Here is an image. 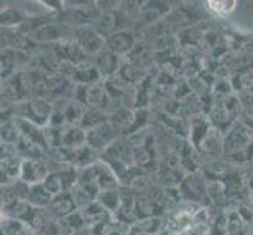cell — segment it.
Listing matches in <instances>:
<instances>
[{
    "label": "cell",
    "instance_id": "obj_2",
    "mask_svg": "<svg viewBox=\"0 0 253 235\" xmlns=\"http://www.w3.org/2000/svg\"><path fill=\"white\" fill-rule=\"evenodd\" d=\"M73 39L86 55L99 54V52L104 49V44H106V39H104L101 34L91 27V25L74 29Z\"/></svg>",
    "mask_w": 253,
    "mask_h": 235
},
{
    "label": "cell",
    "instance_id": "obj_7",
    "mask_svg": "<svg viewBox=\"0 0 253 235\" xmlns=\"http://www.w3.org/2000/svg\"><path fill=\"white\" fill-rule=\"evenodd\" d=\"M169 10V5H167V0H148L145 8L142 10V14L146 16V21L151 22L154 19L161 17L164 13H167Z\"/></svg>",
    "mask_w": 253,
    "mask_h": 235
},
{
    "label": "cell",
    "instance_id": "obj_3",
    "mask_svg": "<svg viewBox=\"0 0 253 235\" xmlns=\"http://www.w3.org/2000/svg\"><path fill=\"white\" fill-rule=\"evenodd\" d=\"M21 179L25 184H38L40 180L46 177V167L40 162H33V160H24L21 163Z\"/></svg>",
    "mask_w": 253,
    "mask_h": 235
},
{
    "label": "cell",
    "instance_id": "obj_5",
    "mask_svg": "<svg viewBox=\"0 0 253 235\" xmlns=\"http://www.w3.org/2000/svg\"><path fill=\"white\" fill-rule=\"evenodd\" d=\"M27 14L17 8H5L0 11V29H17L25 21Z\"/></svg>",
    "mask_w": 253,
    "mask_h": 235
},
{
    "label": "cell",
    "instance_id": "obj_6",
    "mask_svg": "<svg viewBox=\"0 0 253 235\" xmlns=\"http://www.w3.org/2000/svg\"><path fill=\"white\" fill-rule=\"evenodd\" d=\"M96 66L101 74H110L117 67V55L112 50L102 49L99 54H96Z\"/></svg>",
    "mask_w": 253,
    "mask_h": 235
},
{
    "label": "cell",
    "instance_id": "obj_12",
    "mask_svg": "<svg viewBox=\"0 0 253 235\" xmlns=\"http://www.w3.org/2000/svg\"><path fill=\"white\" fill-rule=\"evenodd\" d=\"M65 5L69 6V8L90 6V5H96V0H65Z\"/></svg>",
    "mask_w": 253,
    "mask_h": 235
},
{
    "label": "cell",
    "instance_id": "obj_8",
    "mask_svg": "<svg viewBox=\"0 0 253 235\" xmlns=\"http://www.w3.org/2000/svg\"><path fill=\"white\" fill-rule=\"evenodd\" d=\"M0 138L3 143L14 144L21 138V130L17 124L11 123V121H5L3 124H0Z\"/></svg>",
    "mask_w": 253,
    "mask_h": 235
},
{
    "label": "cell",
    "instance_id": "obj_9",
    "mask_svg": "<svg viewBox=\"0 0 253 235\" xmlns=\"http://www.w3.org/2000/svg\"><path fill=\"white\" fill-rule=\"evenodd\" d=\"M16 113V101L11 99L6 93L0 91V119L5 121Z\"/></svg>",
    "mask_w": 253,
    "mask_h": 235
},
{
    "label": "cell",
    "instance_id": "obj_11",
    "mask_svg": "<svg viewBox=\"0 0 253 235\" xmlns=\"http://www.w3.org/2000/svg\"><path fill=\"white\" fill-rule=\"evenodd\" d=\"M121 5V0H96V6L99 8L101 13L115 11Z\"/></svg>",
    "mask_w": 253,
    "mask_h": 235
},
{
    "label": "cell",
    "instance_id": "obj_1",
    "mask_svg": "<svg viewBox=\"0 0 253 235\" xmlns=\"http://www.w3.org/2000/svg\"><path fill=\"white\" fill-rule=\"evenodd\" d=\"M16 113L22 119H27L33 124H44V121L52 118V105L40 98L35 99H24L16 102Z\"/></svg>",
    "mask_w": 253,
    "mask_h": 235
},
{
    "label": "cell",
    "instance_id": "obj_4",
    "mask_svg": "<svg viewBox=\"0 0 253 235\" xmlns=\"http://www.w3.org/2000/svg\"><path fill=\"white\" fill-rule=\"evenodd\" d=\"M134 36L132 33L129 32H117L110 34L109 38H106V44L109 47V50H112L113 54H123V52H127L130 47L134 46Z\"/></svg>",
    "mask_w": 253,
    "mask_h": 235
},
{
    "label": "cell",
    "instance_id": "obj_10",
    "mask_svg": "<svg viewBox=\"0 0 253 235\" xmlns=\"http://www.w3.org/2000/svg\"><path fill=\"white\" fill-rule=\"evenodd\" d=\"M37 2H40L44 8H47L49 13L55 14L57 17H60L65 10H66V5H65V0H37Z\"/></svg>",
    "mask_w": 253,
    "mask_h": 235
},
{
    "label": "cell",
    "instance_id": "obj_13",
    "mask_svg": "<svg viewBox=\"0 0 253 235\" xmlns=\"http://www.w3.org/2000/svg\"><path fill=\"white\" fill-rule=\"evenodd\" d=\"M2 218H3V212H2V208H0V223H2Z\"/></svg>",
    "mask_w": 253,
    "mask_h": 235
}]
</instances>
